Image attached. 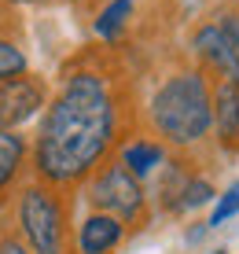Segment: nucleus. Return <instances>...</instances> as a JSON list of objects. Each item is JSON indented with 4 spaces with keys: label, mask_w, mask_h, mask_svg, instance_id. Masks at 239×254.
<instances>
[{
    "label": "nucleus",
    "mask_w": 239,
    "mask_h": 254,
    "mask_svg": "<svg viewBox=\"0 0 239 254\" xmlns=\"http://www.w3.org/2000/svg\"><path fill=\"white\" fill-rule=\"evenodd\" d=\"M121 136V103L111 77L92 66L70 70L44 107L33 140V173L52 188L88 181Z\"/></svg>",
    "instance_id": "nucleus-1"
},
{
    "label": "nucleus",
    "mask_w": 239,
    "mask_h": 254,
    "mask_svg": "<svg viewBox=\"0 0 239 254\" xmlns=\"http://www.w3.org/2000/svg\"><path fill=\"white\" fill-rule=\"evenodd\" d=\"M147 122L166 147H199L214 133V81L206 77V70H173L147 100Z\"/></svg>",
    "instance_id": "nucleus-2"
},
{
    "label": "nucleus",
    "mask_w": 239,
    "mask_h": 254,
    "mask_svg": "<svg viewBox=\"0 0 239 254\" xmlns=\"http://www.w3.org/2000/svg\"><path fill=\"white\" fill-rule=\"evenodd\" d=\"M15 225L33 254H66V203L59 188L30 181L15 199Z\"/></svg>",
    "instance_id": "nucleus-3"
},
{
    "label": "nucleus",
    "mask_w": 239,
    "mask_h": 254,
    "mask_svg": "<svg viewBox=\"0 0 239 254\" xmlns=\"http://www.w3.org/2000/svg\"><path fill=\"white\" fill-rule=\"evenodd\" d=\"M88 203L103 214H114L125 225H140L147 217V191L136 173H129L118 159H107L88 177Z\"/></svg>",
    "instance_id": "nucleus-4"
},
{
    "label": "nucleus",
    "mask_w": 239,
    "mask_h": 254,
    "mask_svg": "<svg viewBox=\"0 0 239 254\" xmlns=\"http://www.w3.org/2000/svg\"><path fill=\"white\" fill-rule=\"evenodd\" d=\"M44 107H48V85L41 77L26 74L0 85V129H19Z\"/></svg>",
    "instance_id": "nucleus-5"
},
{
    "label": "nucleus",
    "mask_w": 239,
    "mask_h": 254,
    "mask_svg": "<svg viewBox=\"0 0 239 254\" xmlns=\"http://www.w3.org/2000/svg\"><path fill=\"white\" fill-rule=\"evenodd\" d=\"M191 52L202 66L210 70L214 77H239V56L228 41V33L221 30V22H202L191 33Z\"/></svg>",
    "instance_id": "nucleus-6"
},
{
    "label": "nucleus",
    "mask_w": 239,
    "mask_h": 254,
    "mask_svg": "<svg viewBox=\"0 0 239 254\" xmlns=\"http://www.w3.org/2000/svg\"><path fill=\"white\" fill-rule=\"evenodd\" d=\"M214 133L225 151H239V77H214Z\"/></svg>",
    "instance_id": "nucleus-7"
},
{
    "label": "nucleus",
    "mask_w": 239,
    "mask_h": 254,
    "mask_svg": "<svg viewBox=\"0 0 239 254\" xmlns=\"http://www.w3.org/2000/svg\"><path fill=\"white\" fill-rule=\"evenodd\" d=\"M125 236V221H118L114 214H103V210H92L81 225H77L74 247L77 254H111Z\"/></svg>",
    "instance_id": "nucleus-8"
},
{
    "label": "nucleus",
    "mask_w": 239,
    "mask_h": 254,
    "mask_svg": "<svg viewBox=\"0 0 239 254\" xmlns=\"http://www.w3.org/2000/svg\"><path fill=\"white\" fill-rule=\"evenodd\" d=\"M33 159V147L26 144L19 129H0V203L11 195V188L19 185L22 170Z\"/></svg>",
    "instance_id": "nucleus-9"
},
{
    "label": "nucleus",
    "mask_w": 239,
    "mask_h": 254,
    "mask_svg": "<svg viewBox=\"0 0 239 254\" xmlns=\"http://www.w3.org/2000/svg\"><path fill=\"white\" fill-rule=\"evenodd\" d=\"M118 162L144 181V177H151L158 166L166 162V144L155 140V136H129V140L118 144Z\"/></svg>",
    "instance_id": "nucleus-10"
},
{
    "label": "nucleus",
    "mask_w": 239,
    "mask_h": 254,
    "mask_svg": "<svg viewBox=\"0 0 239 254\" xmlns=\"http://www.w3.org/2000/svg\"><path fill=\"white\" fill-rule=\"evenodd\" d=\"M132 19V0H107V4L96 11V22H92V30H96V37L100 41H118L121 33H125V26Z\"/></svg>",
    "instance_id": "nucleus-11"
},
{
    "label": "nucleus",
    "mask_w": 239,
    "mask_h": 254,
    "mask_svg": "<svg viewBox=\"0 0 239 254\" xmlns=\"http://www.w3.org/2000/svg\"><path fill=\"white\" fill-rule=\"evenodd\" d=\"M26 74H30L26 52L19 48V41H11L7 33H0V85L15 81V77H26Z\"/></svg>",
    "instance_id": "nucleus-12"
},
{
    "label": "nucleus",
    "mask_w": 239,
    "mask_h": 254,
    "mask_svg": "<svg viewBox=\"0 0 239 254\" xmlns=\"http://www.w3.org/2000/svg\"><path fill=\"white\" fill-rule=\"evenodd\" d=\"M214 195H217V191H214V185H210L206 177H191L188 188H184V195H180V210H195L202 203H210Z\"/></svg>",
    "instance_id": "nucleus-13"
},
{
    "label": "nucleus",
    "mask_w": 239,
    "mask_h": 254,
    "mask_svg": "<svg viewBox=\"0 0 239 254\" xmlns=\"http://www.w3.org/2000/svg\"><path fill=\"white\" fill-rule=\"evenodd\" d=\"M236 210H239V181H236V185L228 188V191H225V195H221V199H217L214 214H210V229H217V225H225L228 217L236 214Z\"/></svg>",
    "instance_id": "nucleus-14"
},
{
    "label": "nucleus",
    "mask_w": 239,
    "mask_h": 254,
    "mask_svg": "<svg viewBox=\"0 0 239 254\" xmlns=\"http://www.w3.org/2000/svg\"><path fill=\"white\" fill-rule=\"evenodd\" d=\"M221 30L228 33V41H232V48H236V56H239V7H228V11H221Z\"/></svg>",
    "instance_id": "nucleus-15"
},
{
    "label": "nucleus",
    "mask_w": 239,
    "mask_h": 254,
    "mask_svg": "<svg viewBox=\"0 0 239 254\" xmlns=\"http://www.w3.org/2000/svg\"><path fill=\"white\" fill-rule=\"evenodd\" d=\"M0 254H33L30 247H26V243H22V236L19 232H0Z\"/></svg>",
    "instance_id": "nucleus-16"
},
{
    "label": "nucleus",
    "mask_w": 239,
    "mask_h": 254,
    "mask_svg": "<svg viewBox=\"0 0 239 254\" xmlns=\"http://www.w3.org/2000/svg\"><path fill=\"white\" fill-rule=\"evenodd\" d=\"M217 254H225V251H217Z\"/></svg>",
    "instance_id": "nucleus-17"
}]
</instances>
